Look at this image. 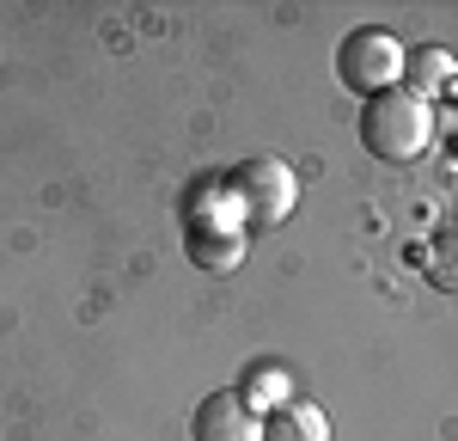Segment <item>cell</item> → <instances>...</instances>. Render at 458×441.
Wrapping results in <instances>:
<instances>
[{"label": "cell", "mask_w": 458, "mask_h": 441, "mask_svg": "<svg viewBox=\"0 0 458 441\" xmlns=\"http://www.w3.org/2000/svg\"><path fill=\"white\" fill-rule=\"evenodd\" d=\"M428 142H434V110H428V99H416L410 86H391L379 99H367V110H360V147L373 160L410 166V160L428 153Z\"/></svg>", "instance_id": "6da1fadb"}, {"label": "cell", "mask_w": 458, "mask_h": 441, "mask_svg": "<svg viewBox=\"0 0 458 441\" xmlns=\"http://www.w3.org/2000/svg\"><path fill=\"white\" fill-rule=\"evenodd\" d=\"M220 196H226V209L239 215L245 233H263V227H282L293 215V196H300V184H293V166L276 160V153H250L239 160L226 184H220Z\"/></svg>", "instance_id": "7a4b0ae2"}, {"label": "cell", "mask_w": 458, "mask_h": 441, "mask_svg": "<svg viewBox=\"0 0 458 441\" xmlns=\"http://www.w3.org/2000/svg\"><path fill=\"white\" fill-rule=\"evenodd\" d=\"M336 80L349 92H360V99H379L391 86H403V49H397V37L379 31V25H354L336 43Z\"/></svg>", "instance_id": "3957f363"}, {"label": "cell", "mask_w": 458, "mask_h": 441, "mask_svg": "<svg viewBox=\"0 0 458 441\" xmlns=\"http://www.w3.org/2000/svg\"><path fill=\"white\" fill-rule=\"evenodd\" d=\"M183 252L196 257V270L226 276V270H239V257H245V227H239L233 209H196L190 227H183Z\"/></svg>", "instance_id": "277c9868"}, {"label": "cell", "mask_w": 458, "mask_h": 441, "mask_svg": "<svg viewBox=\"0 0 458 441\" xmlns=\"http://www.w3.org/2000/svg\"><path fill=\"white\" fill-rule=\"evenodd\" d=\"M196 441H263V411L239 393V386H214L208 399L196 404L190 417Z\"/></svg>", "instance_id": "5b68a950"}, {"label": "cell", "mask_w": 458, "mask_h": 441, "mask_svg": "<svg viewBox=\"0 0 458 441\" xmlns=\"http://www.w3.org/2000/svg\"><path fill=\"white\" fill-rule=\"evenodd\" d=\"M263 441H330V417L306 399H282L263 411Z\"/></svg>", "instance_id": "8992f818"}, {"label": "cell", "mask_w": 458, "mask_h": 441, "mask_svg": "<svg viewBox=\"0 0 458 441\" xmlns=\"http://www.w3.org/2000/svg\"><path fill=\"white\" fill-rule=\"evenodd\" d=\"M403 74L416 80L410 92H416V99H428L434 86H446V80H453V56H446V49H422L416 62H403Z\"/></svg>", "instance_id": "52a82bcc"}, {"label": "cell", "mask_w": 458, "mask_h": 441, "mask_svg": "<svg viewBox=\"0 0 458 441\" xmlns=\"http://www.w3.org/2000/svg\"><path fill=\"white\" fill-rule=\"evenodd\" d=\"M434 276H440L446 289H458V220L434 239Z\"/></svg>", "instance_id": "ba28073f"}]
</instances>
